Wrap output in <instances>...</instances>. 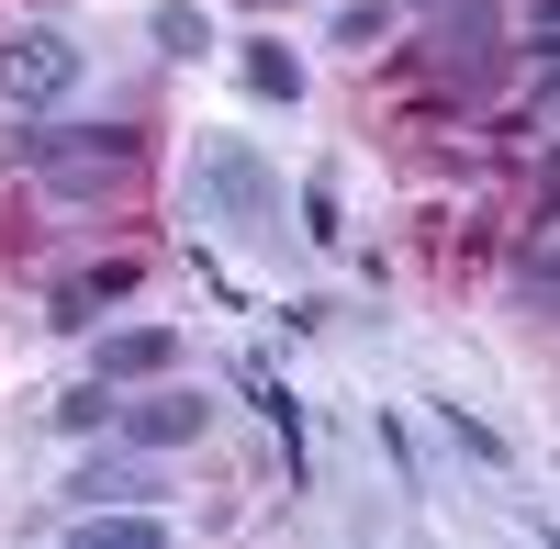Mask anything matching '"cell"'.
Instances as JSON below:
<instances>
[{
    "instance_id": "cell-14",
    "label": "cell",
    "mask_w": 560,
    "mask_h": 549,
    "mask_svg": "<svg viewBox=\"0 0 560 549\" xmlns=\"http://www.w3.org/2000/svg\"><path fill=\"white\" fill-rule=\"evenodd\" d=\"M516 303H527V314H549V303H560V258H549V213H538V236H527V258H516Z\"/></svg>"
},
{
    "instance_id": "cell-17",
    "label": "cell",
    "mask_w": 560,
    "mask_h": 549,
    "mask_svg": "<svg viewBox=\"0 0 560 549\" xmlns=\"http://www.w3.org/2000/svg\"><path fill=\"white\" fill-rule=\"evenodd\" d=\"M516 34H527V68L549 79V34H560V0H527V12H516Z\"/></svg>"
},
{
    "instance_id": "cell-4",
    "label": "cell",
    "mask_w": 560,
    "mask_h": 549,
    "mask_svg": "<svg viewBox=\"0 0 560 549\" xmlns=\"http://www.w3.org/2000/svg\"><path fill=\"white\" fill-rule=\"evenodd\" d=\"M427 57H438V90H482L493 57H504V12H493V0H438Z\"/></svg>"
},
{
    "instance_id": "cell-10",
    "label": "cell",
    "mask_w": 560,
    "mask_h": 549,
    "mask_svg": "<svg viewBox=\"0 0 560 549\" xmlns=\"http://www.w3.org/2000/svg\"><path fill=\"white\" fill-rule=\"evenodd\" d=\"M236 79H247V102H269V113L303 102V57H292L280 34H247V45H236Z\"/></svg>"
},
{
    "instance_id": "cell-12",
    "label": "cell",
    "mask_w": 560,
    "mask_h": 549,
    "mask_svg": "<svg viewBox=\"0 0 560 549\" xmlns=\"http://www.w3.org/2000/svg\"><path fill=\"white\" fill-rule=\"evenodd\" d=\"M147 45H158V57H168V68H191V57H202V45H213V23L191 12V0H158V12H147Z\"/></svg>"
},
{
    "instance_id": "cell-5",
    "label": "cell",
    "mask_w": 560,
    "mask_h": 549,
    "mask_svg": "<svg viewBox=\"0 0 560 549\" xmlns=\"http://www.w3.org/2000/svg\"><path fill=\"white\" fill-rule=\"evenodd\" d=\"M202 427H213V393H191V382H158V393H135V404L113 393V437L124 448H191Z\"/></svg>"
},
{
    "instance_id": "cell-2",
    "label": "cell",
    "mask_w": 560,
    "mask_h": 549,
    "mask_svg": "<svg viewBox=\"0 0 560 549\" xmlns=\"http://www.w3.org/2000/svg\"><path fill=\"white\" fill-rule=\"evenodd\" d=\"M191 202H202V224H224V236H280V168L247 147V135H202L191 147Z\"/></svg>"
},
{
    "instance_id": "cell-16",
    "label": "cell",
    "mask_w": 560,
    "mask_h": 549,
    "mask_svg": "<svg viewBox=\"0 0 560 549\" xmlns=\"http://www.w3.org/2000/svg\"><path fill=\"white\" fill-rule=\"evenodd\" d=\"M113 393H124V382H102V371H90V382L57 404V427H68V437H102V427H113Z\"/></svg>"
},
{
    "instance_id": "cell-13",
    "label": "cell",
    "mask_w": 560,
    "mask_h": 549,
    "mask_svg": "<svg viewBox=\"0 0 560 549\" xmlns=\"http://www.w3.org/2000/svg\"><path fill=\"white\" fill-rule=\"evenodd\" d=\"M382 34H393V0H348V12H325V45H337V57H370Z\"/></svg>"
},
{
    "instance_id": "cell-11",
    "label": "cell",
    "mask_w": 560,
    "mask_h": 549,
    "mask_svg": "<svg viewBox=\"0 0 560 549\" xmlns=\"http://www.w3.org/2000/svg\"><path fill=\"white\" fill-rule=\"evenodd\" d=\"M337 191H348V157H325V168L303 179V236H314V247L348 236V202H337Z\"/></svg>"
},
{
    "instance_id": "cell-18",
    "label": "cell",
    "mask_w": 560,
    "mask_h": 549,
    "mask_svg": "<svg viewBox=\"0 0 560 549\" xmlns=\"http://www.w3.org/2000/svg\"><path fill=\"white\" fill-rule=\"evenodd\" d=\"M258 12H280V0H258Z\"/></svg>"
},
{
    "instance_id": "cell-8",
    "label": "cell",
    "mask_w": 560,
    "mask_h": 549,
    "mask_svg": "<svg viewBox=\"0 0 560 549\" xmlns=\"http://www.w3.org/2000/svg\"><path fill=\"white\" fill-rule=\"evenodd\" d=\"M135 281H147L135 258H90V269H68V281H57V303H45V314H57L68 337H79V326H113V314L135 303Z\"/></svg>"
},
{
    "instance_id": "cell-15",
    "label": "cell",
    "mask_w": 560,
    "mask_h": 549,
    "mask_svg": "<svg viewBox=\"0 0 560 549\" xmlns=\"http://www.w3.org/2000/svg\"><path fill=\"white\" fill-rule=\"evenodd\" d=\"M370 437H382V460H393V482H404V493H427V460H415V448H427V427H415V416H382Z\"/></svg>"
},
{
    "instance_id": "cell-1",
    "label": "cell",
    "mask_w": 560,
    "mask_h": 549,
    "mask_svg": "<svg viewBox=\"0 0 560 549\" xmlns=\"http://www.w3.org/2000/svg\"><path fill=\"white\" fill-rule=\"evenodd\" d=\"M12 157H23L57 202H113L124 179L147 168V135H135V124H57V113H23Z\"/></svg>"
},
{
    "instance_id": "cell-7",
    "label": "cell",
    "mask_w": 560,
    "mask_h": 549,
    "mask_svg": "<svg viewBox=\"0 0 560 549\" xmlns=\"http://www.w3.org/2000/svg\"><path fill=\"white\" fill-rule=\"evenodd\" d=\"M179 359H191L179 326H90V371L102 382H168Z\"/></svg>"
},
{
    "instance_id": "cell-3",
    "label": "cell",
    "mask_w": 560,
    "mask_h": 549,
    "mask_svg": "<svg viewBox=\"0 0 560 549\" xmlns=\"http://www.w3.org/2000/svg\"><path fill=\"white\" fill-rule=\"evenodd\" d=\"M79 79H90V57H79L68 23L0 34V102H12V113H57V102H79Z\"/></svg>"
},
{
    "instance_id": "cell-6",
    "label": "cell",
    "mask_w": 560,
    "mask_h": 549,
    "mask_svg": "<svg viewBox=\"0 0 560 549\" xmlns=\"http://www.w3.org/2000/svg\"><path fill=\"white\" fill-rule=\"evenodd\" d=\"M79 505H168V460L158 448H102V460H68V516Z\"/></svg>"
},
{
    "instance_id": "cell-9",
    "label": "cell",
    "mask_w": 560,
    "mask_h": 549,
    "mask_svg": "<svg viewBox=\"0 0 560 549\" xmlns=\"http://www.w3.org/2000/svg\"><path fill=\"white\" fill-rule=\"evenodd\" d=\"M427 427H438V437H448V448H459V460H471L482 482H516V471H527V460H516V437H504V427H482L459 393H438V404H427Z\"/></svg>"
}]
</instances>
